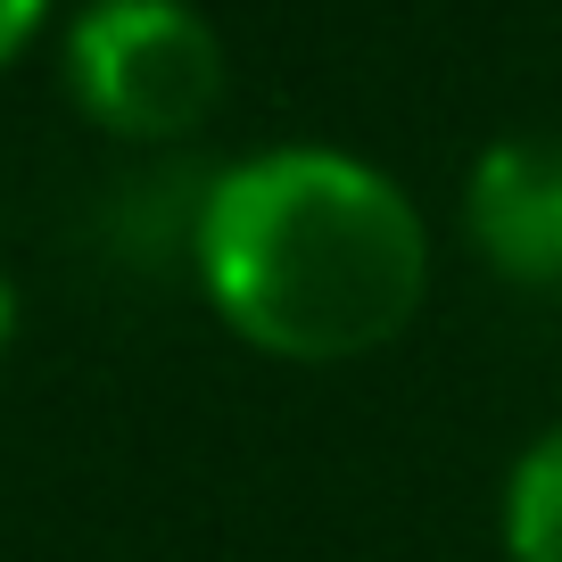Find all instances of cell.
I'll return each instance as SVG.
<instances>
[{
  "instance_id": "cell-3",
  "label": "cell",
  "mask_w": 562,
  "mask_h": 562,
  "mask_svg": "<svg viewBox=\"0 0 562 562\" xmlns=\"http://www.w3.org/2000/svg\"><path fill=\"white\" fill-rule=\"evenodd\" d=\"M463 232L505 281L562 290V140L554 133L488 140L463 182Z\"/></svg>"
},
{
  "instance_id": "cell-5",
  "label": "cell",
  "mask_w": 562,
  "mask_h": 562,
  "mask_svg": "<svg viewBox=\"0 0 562 562\" xmlns=\"http://www.w3.org/2000/svg\"><path fill=\"white\" fill-rule=\"evenodd\" d=\"M42 9H50V0H0V67H9V58H18L25 42H34Z\"/></svg>"
},
{
  "instance_id": "cell-6",
  "label": "cell",
  "mask_w": 562,
  "mask_h": 562,
  "mask_svg": "<svg viewBox=\"0 0 562 562\" xmlns=\"http://www.w3.org/2000/svg\"><path fill=\"white\" fill-rule=\"evenodd\" d=\"M9 339H18V281L0 273V356H9Z\"/></svg>"
},
{
  "instance_id": "cell-1",
  "label": "cell",
  "mask_w": 562,
  "mask_h": 562,
  "mask_svg": "<svg viewBox=\"0 0 562 562\" xmlns=\"http://www.w3.org/2000/svg\"><path fill=\"white\" fill-rule=\"evenodd\" d=\"M199 290L265 356L339 364L414 323L430 290V232L381 166L348 149H257L224 166L191 224Z\"/></svg>"
},
{
  "instance_id": "cell-2",
  "label": "cell",
  "mask_w": 562,
  "mask_h": 562,
  "mask_svg": "<svg viewBox=\"0 0 562 562\" xmlns=\"http://www.w3.org/2000/svg\"><path fill=\"white\" fill-rule=\"evenodd\" d=\"M67 91L124 140H182L224 100V42L191 0H91L67 34Z\"/></svg>"
},
{
  "instance_id": "cell-4",
  "label": "cell",
  "mask_w": 562,
  "mask_h": 562,
  "mask_svg": "<svg viewBox=\"0 0 562 562\" xmlns=\"http://www.w3.org/2000/svg\"><path fill=\"white\" fill-rule=\"evenodd\" d=\"M505 554L562 562V430H538L505 480Z\"/></svg>"
}]
</instances>
